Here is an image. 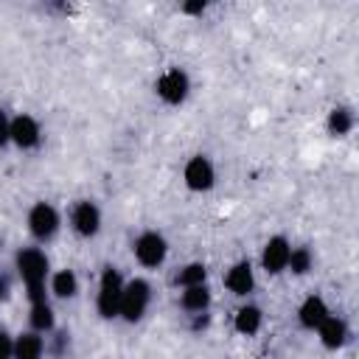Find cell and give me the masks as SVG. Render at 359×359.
<instances>
[{"label":"cell","mask_w":359,"mask_h":359,"mask_svg":"<svg viewBox=\"0 0 359 359\" xmlns=\"http://www.w3.org/2000/svg\"><path fill=\"white\" fill-rule=\"evenodd\" d=\"M39 140H42V129H39L36 118H31V115H25V112L11 118V143H14L17 149H22V151L36 149Z\"/></svg>","instance_id":"9"},{"label":"cell","mask_w":359,"mask_h":359,"mask_svg":"<svg viewBox=\"0 0 359 359\" xmlns=\"http://www.w3.org/2000/svg\"><path fill=\"white\" fill-rule=\"evenodd\" d=\"M180 306L191 314H205L210 306V289L205 283L202 286H185L180 294Z\"/></svg>","instance_id":"15"},{"label":"cell","mask_w":359,"mask_h":359,"mask_svg":"<svg viewBox=\"0 0 359 359\" xmlns=\"http://www.w3.org/2000/svg\"><path fill=\"white\" fill-rule=\"evenodd\" d=\"M45 353V339L36 331H25L14 337V359H42Z\"/></svg>","instance_id":"14"},{"label":"cell","mask_w":359,"mask_h":359,"mask_svg":"<svg viewBox=\"0 0 359 359\" xmlns=\"http://www.w3.org/2000/svg\"><path fill=\"white\" fill-rule=\"evenodd\" d=\"M182 180L191 191H210L216 182V168L205 154H194L182 168Z\"/></svg>","instance_id":"8"},{"label":"cell","mask_w":359,"mask_h":359,"mask_svg":"<svg viewBox=\"0 0 359 359\" xmlns=\"http://www.w3.org/2000/svg\"><path fill=\"white\" fill-rule=\"evenodd\" d=\"M261 323H264L261 309H258V306H250V303L241 306V309L236 311V317H233V328H236L241 337H252V334H258Z\"/></svg>","instance_id":"16"},{"label":"cell","mask_w":359,"mask_h":359,"mask_svg":"<svg viewBox=\"0 0 359 359\" xmlns=\"http://www.w3.org/2000/svg\"><path fill=\"white\" fill-rule=\"evenodd\" d=\"M289 252H292V244H289L283 236H272V238L264 244L261 266H264L269 275H278V272L286 269V264H289Z\"/></svg>","instance_id":"10"},{"label":"cell","mask_w":359,"mask_h":359,"mask_svg":"<svg viewBox=\"0 0 359 359\" xmlns=\"http://www.w3.org/2000/svg\"><path fill=\"white\" fill-rule=\"evenodd\" d=\"M188 93H191V79H188V73L180 70V67H168V70L157 79V95H160L165 104H171V107L182 104V101L188 98Z\"/></svg>","instance_id":"6"},{"label":"cell","mask_w":359,"mask_h":359,"mask_svg":"<svg viewBox=\"0 0 359 359\" xmlns=\"http://www.w3.org/2000/svg\"><path fill=\"white\" fill-rule=\"evenodd\" d=\"M353 129V112L348 107H334L328 112V132L334 137H345Z\"/></svg>","instance_id":"19"},{"label":"cell","mask_w":359,"mask_h":359,"mask_svg":"<svg viewBox=\"0 0 359 359\" xmlns=\"http://www.w3.org/2000/svg\"><path fill=\"white\" fill-rule=\"evenodd\" d=\"M317 334H320V342H323L325 348H331V351L342 348V345L348 342V337H351L348 323H345L342 317H337V314H328V317L317 325Z\"/></svg>","instance_id":"12"},{"label":"cell","mask_w":359,"mask_h":359,"mask_svg":"<svg viewBox=\"0 0 359 359\" xmlns=\"http://www.w3.org/2000/svg\"><path fill=\"white\" fill-rule=\"evenodd\" d=\"M182 11H185V14H202V11H205V3H202V0H196V3H185Z\"/></svg>","instance_id":"24"},{"label":"cell","mask_w":359,"mask_h":359,"mask_svg":"<svg viewBox=\"0 0 359 359\" xmlns=\"http://www.w3.org/2000/svg\"><path fill=\"white\" fill-rule=\"evenodd\" d=\"M0 359H14V337L8 331H0Z\"/></svg>","instance_id":"22"},{"label":"cell","mask_w":359,"mask_h":359,"mask_svg":"<svg viewBox=\"0 0 359 359\" xmlns=\"http://www.w3.org/2000/svg\"><path fill=\"white\" fill-rule=\"evenodd\" d=\"M28 323H31V331H36V334H50V331L56 328V317H53L50 303H48V300H42V303H31Z\"/></svg>","instance_id":"18"},{"label":"cell","mask_w":359,"mask_h":359,"mask_svg":"<svg viewBox=\"0 0 359 359\" xmlns=\"http://www.w3.org/2000/svg\"><path fill=\"white\" fill-rule=\"evenodd\" d=\"M224 286H227L233 294L247 297V294L255 289V275H252L250 261H236V264L227 269V275H224Z\"/></svg>","instance_id":"11"},{"label":"cell","mask_w":359,"mask_h":359,"mask_svg":"<svg viewBox=\"0 0 359 359\" xmlns=\"http://www.w3.org/2000/svg\"><path fill=\"white\" fill-rule=\"evenodd\" d=\"M208 280V266L199 264V261H191L185 264L180 272H177V283L185 289V286H202Z\"/></svg>","instance_id":"20"},{"label":"cell","mask_w":359,"mask_h":359,"mask_svg":"<svg viewBox=\"0 0 359 359\" xmlns=\"http://www.w3.org/2000/svg\"><path fill=\"white\" fill-rule=\"evenodd\" d=\"M311 264H314V255H311L309 247H292V252H289V264H286L289 272H294V275H306V272L311 269Z\"/></svg>","instance_id":"21"},{"label":"cell","mask_w":359,"mask_h":359,"mask_svg":"<svg viewBox=\"0 0 359 359\" xmlns=\"http://www.w3.org/2000/svg\"><path fill=\"white\" fill-rule=\"evenodd\" d=\"M14 266L28 289V300L31 303H42L48 300L45 297V278L50 272V264H48V255L39 250V247H20L17 255H14Z\"/></svg>","instance_id":"1"},{"label":"cell","mask_w":359,"mask_h":359,"mask_svg":"<svg viewBox=\"0 0 359 359\" xmlns=\"http://www.w3.org/2000/svg\"><path fill=\"white\" fill-rule=\"evenodd\" d=\"M0 247H3V236H0Z\"/></svg>","instance_id":"26"},{"label":"cell","mask_w":359,"mask_h":359,"mask_svg":"<svg viewBox=\"0 0 359 359\" xmlns=\"http://www.w3.org/2000/svg\"><path fill=\"white\" fill-rule=\"evenodd\" d=\"M123 278L115 266H104L101 272V280H98V294H95V309L104 320H112L118 317V309H121V294H123Z\"/></svg>","instance_id":"3"},{"label":"cell","mask_w":359,"mask_h":359,"mask_svg":"<svg viewBox=\"0 0 359 359\" xmlns=\"http://www.w3.org/2000/svg\"><path fill=\"white\" fill-rule=\"evenodd\" d=\"M135 258H137V264L140 266H149V269H154V266H160L163 261H165V255H168V241L157 233V230H143L137 238H135Z\"/></svg>","instance_id":"5"},{"label":"cell","mask_w":359,"mask_h":359,"mask_svg":"<svg viewBox=\"0 0 359 359\" xmlns=\"http://www.w3.org/2000/svg\"><path fill=\"white\" fill-rule=\"evenodd\" d=\"M328 314H331V311H328V306H325V300H323L320 294H309V297L300 303V309H297L300 325H303V328H311V331H317V325H320Z\"/></svg>","instance_id":"13"},{"label":"cell","mask_w":359,"mask_h":359,"mask_svg":"<svg viewBox=\"0 0 359 359\" xmlns=\"http://www.w3.org/2000/svg\"><path fill=\"white\" fill-rule=\"evenodd\" d=\"M50 292L62 300H70L79 294V275L73 269H59L50 275Z\"/></svg>","instance_id":"17"},{"label":"cell","mask_w":359,"mask_h":359,"mask_svg":"<svg viewBox=\"0 0 359 359\" xmlns=\"http://www.w3.org/2000/svg\"><path fill=\"white\" fill-rule=\"evenodd\" d=\"M70 227L81 238L98 236V230H101V210H98V205L90 202V199H79L73 205V210H70Z\"/></svg>","instance_id":"7"},{"label":"cell","mask_w":359,"mask_h":359,"mask_svg":"<svg viewBox=\"0 0 359 359\" xmlns=\"http://www.w3.org/2000/svg\"><path fill=\"white\" fill-rule=\"evenodd\" d=\"M25 222H28V233H31L36 241H50V238L59 233V227H62V216H59V210H56L50 202H36V205H31Z\"/></svg>","instance_id":"4"},{"label":"cell","mask_w":359,"mask_h":359,"mask_svg":"<svg viewBox=\"0 0 359 359\" xmlns=\"http://www.w3.org/2000/svg\"><path fill=\"white\" fill-rule=\"evenodd\" d=\"M3 297H6V280L0 278V303H3Z\"/></svg>","instance_id":"25"},{"label":"cell","mask_w":359,"mask_h":359,"mask_svg":"<svg viewBox=\"0 0 359 359\" xmlns=\"http://www.w3.org/2000/svg\"><path fill=\"white\" fill-rule=\"evenodd\" d=\"M11 143V118L6 115V109H0V146Z\"/></svg>","instance_id":"23"},{"label":"cell","mask_w":359,"mask_h":359,"mask_svg":"<svg viewBox=\"0 0 359 359\" xmlns=\"http://www.w3.org/2000/svg\"><path fill=\"white\" fill-rule=\"evenodd\" d=\"M149 303H151V283L146 278H132V280L123 283L118 317L126 320V323H137L146 314Z\"/></svg>","instance_id":"2"}]
</instances>
